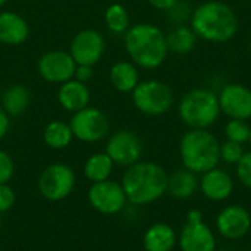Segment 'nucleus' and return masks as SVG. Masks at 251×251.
I'll return each mask as SVG.
<instances>
[{"label": "nucleus", "mask_w": 251, "mask_h": 251, "mask_svg": "<svg viewBox=\"0 0 251 251\" xmlns=\"http://www.w3.org/2000/svg\"><path fill=\"white\" fill-rule=\"evenodd\" d=\"M43 140L47 147L53 150H62L72 143L74 134L69 124L62 121H51L43 131Z\"/></svg>", "instance_id": "5701e85b"}, {"label": "nucleus", "mask_w": 251, "mask_h": 251, "mask_svg": "<svg viewBox=\"0 0 251 251\" xmlns=\"http://www.w3.org/2000/svg\"><path fill=\"white\" fill-rule=\"evenodd\" d=\"M149 3L153 7L159 9V10H166L168 12L178 3V0H149Z\"/></svg>", "instance_id": "72a5a7b5"}, {"label": "nucleus", "mask_w": 251, "mask_h": 251, "mask_svg": "<svg viewBox=\"0 0 251 251\" xmlns=\"http://www.w3.org/2000/svg\"><path fill=\"white\" fill-rule=\"evenodd\" d=\"M104 151L115 165L128 168L140 162L143 156V144L135 132L121 129L110 135V138L106 143Z\"/></svg>", "instance_id": "9b49d317"}, {"label": "nucleus", "mask_w": 251, "mask_h": 251, "mask_svg": "<svg viewBox=\"0 0 251 251\" xmlns=\"http://www.w3.org/2000/svg\"><path fill=\"white\" fill-rule=\"evenodd\" d=\"M132 103L144 115L160 116L174 106V93L162 81H141L132 90Z\"/></svg>", "instance_id": "423d86ee"}, {"label": "nucleus", "mask_w": 251, "mask_h": 251, "mask_svg": "<svg viewBox=\"0 0 251 251\" xmlns=\"http://www.w3.org/2000/svg\"><path fill=\"white\" fill-rule=\"evenodd\" d=\"M38 74L51 84H63L75 76L76 63L69 51L53 50L38 59Z\"/></svg>", "instance_id": "f8f14e48"}, {"label": "nucleus", "mask_w": 251, "mask_h": 251, "mask_svg": "<svg viewBox=\"0 0 251 251\" xmlns=\"http://www.w3.org/2000/svg\"><path fill=\"white\" fill-rule=\"evenodd\" d=\"M176 241V234L171 225L154 224L144 232L143 247L146 251H172Z\"/></svg>", "instance_id": "6ab92c4d"}, {"label": "nucleus", "mask_w": 251, "mask_h": 251, "mask_svg": "<svg viewBox=\"0 0 251 251\" xmlns=\"http://www.w3.org/2000/svg\"><path fill=\"white\" fill-rule=\"evenodd\" d=\"M76 176L66 163H51L38 176V191L49 201H62L68 199L75 188Z\"/></svg>", "instance_id": "0eeeda50"}, {"label": "nucleus", "mask_w": 251, "mask_h": 251, "mask_svg": "<svg viewBox=\"0 0 251 251\" xmlns=\"http://www.w3.org/2000/svg\"><path fill=\"white\" fill-rule=\"evenodd\" d=\"M110 82L121 93H132L140 82V75L135 63L122 60L116 62L110 69Z\"/></svg>", "instance_id": "aec40b11"}, {"label": "nucleus", "mask_w": 251, "mask_h": 251, "mask_svg": "<svg viewBox=\"0 0 251 251\" xmlns=\"http://www.w3.org/2000/svg\"><path fill=\"white\" fill-rule=\"evenodd\" d=\"M9 126H10V116L3 109H0V141L6 137Z\"/></svg>", "instance_id": "473e14b6"}, {"label": "nucleus", "mask_w": 251, "mask_h": 251, "mask_svg": "<svg viewBox=\"0 0 251 251\" xmlns=\"http://www.w3.org/2000/svg\"><path fill=\"white\" fill-rule=\"evenodd\" d=\"M221 112L231 119L251 118V90L241 84H228L218 94Z\"/></svg>", "instance_id": "4468645a"}, {"label": "nucleus", "mask_w": 251, "mask_h": 251, "mask_svg": "<svg viewBox=\"0 0 251 251\" xmlns=\"http://www.w3.org/2000/svg\"><path fill=\"white\" fill-rule=\"evenodd\" d=\"M87 199L90 206L101 215H118L128 203L122 184L113 179L93 182L88 188Z\"/></svg>", "instance_id": "1a4fd4ad"}, {"label": "nucleus", "mask_w": 251, "mask_h": 251, "mask_svg": "<svg viewBox=\"0 0 251 251\" xmlns=\"http://www.w3.org/2000/svg\"><path fill=\"white\" fill-rule=\"evenodd\" d=\"M237 176L244 187L251 188V151H246L237 163Z\"/></svg>", "instance_id": "c85d7f7f"}, {"label": "nucleus", "mask_w": 251, "mask_h": 251, "mask_svg": "<svg viewBox=\"0 0 251 251\" xmlns=\"http://www.w3.org/2000/svg\"><path fill=\"white\" fill-rule=\"evenodd\" d=\"M249 143H250V146H251V131H250V138H249Z\"/></svg>", "instance_id": "c9c22d12"}, {"label": "nucleus", "mask_w": 251, "mask_h": 251, "mask_svg": "<svg viewBox=\"0 0 251 251\" xmlns=\"http://www.w3.org/2000/svg\"><path fill=\"white\" fill-rule=\"evenodd\" d=\"M178 112L181 121L191 129H207L221 115L218 94L206 88H194L182 97Z\"/></svg>", "instance_id": "39448f33"}, {"label": "nucleus", "mask_w": 251, "mask_h": 251, "mask_svg": "<svg viewBox=\"0 0 251 251\" xmlns=\"http://www.w3.org/2000/svg\"><path fill=\"white\" fill-rule=\"evenodd\" d=\"M7 3V0H0V7L3 6V4H6Z\"/></svg>", "instance_id": "f704fd0d"}, {"label": "nucleus", "mask_w": 251, "mask_h": 251, "mask_svg": "<svg viewBox=\"0 0 251 251\" xmlns=\"http://www.w3.org/2000/svg\"><path fill=\"white\" fill-rule=\"evenodd\" d=\"M169 175L154 162H137L126 168L122 176V187L128 203L146 206L159 200L168 191Z\"/></svg>", "instance_id": "f03ea898"}, {"label": "nucleus", "mask_w": 251, "mask_h": 251, "mask_svg": "<svg viewBox=\"0 0 251 251\" xmlns=\"http://www.w3.org/2000/svg\"><path fill=\"white\" fill-rule=\"evenodd\" d=\"M93 75H94L93 66H88V65H76V69H75V78H76L79 82L87 84L88 81H91Z\"/></svg>", "instance_id": "2f4dec72"}, {"label": "nucleus", "mask_w": 251, "mask_h": 251, "mask_svg": "<svg viewBox=\"0 0 251 251\" xmlns=\"http://www.w3.org/2000/svg\"><path fill=\"white\" fill-rule=\"evenodd\" d=\"M191 29L207 43H226L238 32V16L234 9L219 0L201 3L191 12Z\"/></svg>", "instance_id": "f257e3e1"}, {"label": "nucleus", "mask_w": 251, "mask_h": 251, "mask_svg": "<svg viewBox=\"0 0 251 251\" xmlns=\"http://www.w3.org/2000/svg\"><path fill=\"white\" fill-rule=\"evenodd\" d=\"M200 190L206 199L212 201H224L231 197L234 191V181L226 171L213 168L203 174Z\"/></svg>", "instance_id": "dca6fc26"}, {"label": "nucleus", "mask_w": 251, "mask_h": 251, "mask_svg": "<svg viewBox=\"0 0 251 251\" xmlns=\"http://www.w3.org/2000/svg\"><path fill=\"white\" fill-rule=\"evenodd\" d=\"M31 97L29 91L24 85H12L3 94V110L9 116H19L22 115L29 106Z\"/></svg>", "instance_id": "393cba45"}, {"label": "nucleus", "mask_w": 251, "mask_h": 251, "mask_svg": "<svg viewBox=\"0 0 251 251\" xmlns=\"http://www.w3.org/2000/svg\"><path fill=\"white\" fill-rule=\"evenodd\" d=\"M59 104L68 112H78L88 106L90 103V90L87 84L79 82L78 79H69L60 84L57 91Z\"/></svg>", "instance_id": "f3484780"}, {"label": "nucleus", "mask_w": 251, "mask_h": 251, "mask_svg": "<svg viewBox=\"0 0 251 251\" xmlns=\"http://www.w3.org/2000/svg\"><path fill=\"white\" fill-rule=\"evenodd\" d=\"M15 174V163L9 153L0 150V184H7Z\"/></svg>", "instance_id": "c756f323"}, {"label": "nucleus", "mask_w": 251, "mask_h": 251, "mask_svg": "<svg viewBox=\"0 0 251 251\" xmlns=\"http://www.w3.org/2000/svg\"><path fill=\"white\" fill-rule=\"evenodd\" d=\"M244 153L246 151L243 149V144H238V143H234L229 140H226L221 146V159L229 165H237Z\"/></svg>", "instance_id": "cd10ccee"}, {"label": "nucleus", "mask_w": 251, "mask_h": 251, "mask_svg": "<svg viewBox=\"0 0 251 251\" xmlns=\"http://www.w3.org/2000/svg\"><path fill=\"white\" fill-rule=\"evenodd\" d=\"M215 251H228V250H224V249H222V250H215Z\"/></svg>", "instance_id": "e433bc0d"}, {"label": "nucleus", "mask_w": 251, "mask_h": 251, "mask_svg": "<svg viewBox=\"0 0 251 251\" xmlns=\"http://www.w3.org/2000/svg\"><path fill=\"white\" fill-rule=\"evenodd\" d=\"M250 51H251V37H250Z\"/></svg>", "instance_id": "4c0bfd02"}, {"label": "nucleus", "mask_w": 251, "mask_h": 251, "mask_svg": "<svg viewBox=\"0 0 251 251\" xmlns=\"http://www.w3.org/2000/svg\"><path fill=\"white\" fill-rule=\"evenodd\" d=\"M179 154L185 169L194 174H204L218 166L221 144L207 129H190L181 138Z\"/></svg>", "instance_id": "20e7f679"}, {"label": "nucleus", "mask_w": 251, "mask_h": 251, "mask_svg": "<svg viewBox=\"0 0 251 251\" xmlns=\"http://www.w3.org/2000/svg\"><path fill=\"white\" fill-rule=\"evenodd\" d=\"M250 131V125L246 121H241V119H231L225 126L226 140L238 143V144H244V143L249 141Z\"/></svg>", "instance_id": "bb28decb"}, {"label": "nucleus", "mask_w": 251, "mask_h": 251, "mask_svg": "<svg viewBox=\"0 0 251 251\" xmlns=\"http://www.w3.org/2000/svg\"><path fill=\"white\" fill-rule=\"evenodd\" d=\"M218 232L226 240H240L251 228V216L247 209L232 204L221 210L216 218Z\"/></svg>", "instance_id": "2eb2a0df"}, {"label": "nucleus", "mask_w": 251, "mask_h": 251, "mask_svg": "<svg viewBox=\"0 0 251 251\" xmlns=\"http://www.w3.org/2000/svg\"><path fill=\"white\" fill-rule=\"evenodd\" d=\"M113 166H115V163L106 154V151L94 153L84 163V175L91 184L93 182H101V181L110 179V175L113 172Z\"/></svg>", "instance_id": "4be33fe9"}, {"label": "nucleus", "mask_w": 251, "mask_h": 251, "mask_svg": "<svg viewBox=\"0 0 251 251\" xmlns=\"http://www.w3.org/2000/svg\"><path fill=\"white\" fill-rule=\"evenodd\" d=\"M104 21L110 32L124 34L129 28V15L122 4H110L104 12Z\"/></svg>", "instance_id": "a878e982"}, {"label": "nucleus", "mask_w": 251, "mask_h": 251, "mask_svg": "<svg viewBox=\"0 0 251 251\" xmlns=\"http://www.w3.org/2000/svg\"><path fill=\"white\" fill-rule=\"evenodd\" d=\"M125 49L132 62L144 69L159 68L168 56L166 34L153 24H137L125 32Z\"/></svg>", "instance_id": "7ed1b4c3"}, {"label": "nucleus", "mask_w": 251, "mask_h": 251, "mask_svg": "<svg viewBox=\"0 0 251 251\" xmlns=\"http://www.w3.org/2000/svg\"><path fill=\"white\" fill-rule=\"evenodd\" d=\"M29 26L26 21L15 12L0 13V43L9 46H19L26 41Z\"/></svg>", "instance_id": "a211bd4d"}, {"label": "nucleus", "mask_w": 251, "mask_h": 251, "mask_svg": "<svg viewBox=\"0 0 251 251\" xmlns=\"http://www.w3.org/2000/svg\"><path fill=\"white\" fill-rule=\"evenodd\" d=\"M197 37L191 26L178 25L169 34H166V44L168 50L176 54H187L196 46Z\"/></svg>", "instance_id": "b1692460"}, {"label": "nucleus", "mask_w": 251, "mask_h": 251, "mask_svg": "<svg viewBox=\"0 0 251 251\" xmlns=\"http://www.w3.org/2000/svg\"><path fill=\"white\" fill-rule=\"evenodd\" d=\"M181 251H215L216 238L213 231L203 222V213L200 210H190L187 215V224L184 225L179 238Z\"/></svg>", "instance_id": "9d476101"}, {"label": "nucleus", "mask_w": 251, "mask_h": 251, "mask_svg": "<svg viewBox=\"0 0 251 251\" xmlns=\"http://www.w3.org/2000/svg\"><path fill=\"white\" fill-rule=\"evenodd\" d=\"M199 187L196 174L188 169H179L174 172L168 179V191L172 197L185 200L190 199Z\"/></svg>", "instance_id": "412c9836"}, {"label": "nucleus", "mask_w": 251, "mask_h": 251, "mask_svg": "<svg viewBox=\"0 0 251 251\" xmlns=\"http://www.w3.org/2000/svg\"><path fill=\"white\" fill-rule=\"evenodd\" d=\"M16 200V194L9 184H0V213L9 212Z\"/></svg>", "instance_id": "7c9ffc66"}, {"label": "nucleus", "mask_w": 251, "mask_h": 251, "mask_svg": "<svg viewBox=\"0 0 251 251\" xmlns=\"http://www.w3.org/2000/svg\"><path fill=\"white\" fill-rule=\"evenodd\" d=\"M69 126L74 138L82 143H99L106 138L110 129L106 113L90 106L75 112L69 121Z\"/></svg>", "instance_id": "6e6552de"}, {"label": "nucleus", "mask_w": 251, "mask_h": 251, "mask_svg": "<svg viewBox=\"0 0 251 251\" xmlns=\"http://www.w3.org/2000/svg\"><path fill=\"white\" fill-rule=\"evenodd\" d=\"M104 49L106 43L101 32L96 29H82L74 37L69 53L76 65L94 66L101 59Z\"/></svg>", "instance_id": "ddd939ff"}]
</instances>
